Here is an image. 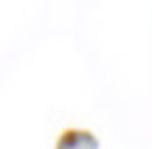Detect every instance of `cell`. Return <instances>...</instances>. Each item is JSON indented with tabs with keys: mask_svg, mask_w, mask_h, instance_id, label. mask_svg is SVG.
I'll use <instances>...</instances> for the list:
<instances>
[{
	"mask_svg": "<svg viewBox=\"0 0 152 149\" xmlns=\"http://www.w3.org/2000/svg\"><path fill=\"white\" fill-rule=\"evenodd\" d=\"M56 149H99V141L89 129L68 128L56 139Z\"/></svg>",
	"mask_w": 152,
	"mask_h": 149,
	"instance_id": "1",
	"label": "cell"
}]
</instances>
